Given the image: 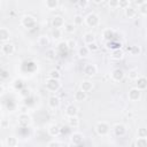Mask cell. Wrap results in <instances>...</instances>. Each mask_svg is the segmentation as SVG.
Listing matches in <instances>:
<instances>
[{"label":"cell","instance_id":"8","mask_svg":"<svg viewBox=\"0 0 147 147\" xmlns=\"http://www.w3.org/2000/svg\"><path fill=\"white\" fill-rule=\"evenodd\" d=\"M15 52V45L11 44V42H5L1 45V53L2 55H6V56H9V55H13Z\"/></svg>","mask_w":147,"mask_h":147},{"label":"cell","instance_id":"15","mask_svg":"<svg viewBox=\"0 0 147 147\" xmlns=\"http://www.w3.org/2000/svg\"><path fill=\"white\" fill-rule=\"evenodd\" d=\"M9 39H10V31L5 26L0 28V40H1V42L2 44L8 42Z\"/></svg>","mask_w":147,"mask_h":147},{"label":"cell","instance_id":"22","mask_svg":"<svg viewBox=\"0 0 147 147\" xmlns=\"http://www.w3.org/2000/svg\"><path fill=\"white\" fill-rule=\"evenodd\" d=\"M114 37H115V31L113 29H105L102 31V38L106 41H111Z\"/></svg>","mask_w":147,"mask_h":147},{"label":"cell","instance_id":"43","mask_svg":"<svg viewBox=\"0 0 147 147\" xmlns=\"http://www.w3.org/2000/svg\"><path fill=\"white\" fill-rule=\"evenodd\" d=\"M88 5H90V2H88L87 0H78V2H77V6H78L80 9H85V8H87Z\"/></svg>","mask_w":147,"mask_h":147},{"label":"cell","instance_id":"33","mask_svg":"<svg viewBox=\"0 0 147 147\" xmlns=\"http://www.w3.org/2000/svg\"><path fill=\"white\" fill-rule=\"evenodd\" d=\"M48 78H53V79H59L61 78V74L57 69H52L49 72H48Z\"/></svg>","mask_w":147,"mask_h":147},{"label":"cell","instance_id":"50","mask_svg":"<svg viewBox=\"0 0 147 147\" xmlns=\"http://www.w3.org/2000/svg\"><path fill=\"white\" fill-rule=\"evenodd\" d=\"M3 93H5V85H3V83H1L0 84V94L3 95Z\"/></svg>","mask_w":147,"mask_h":147},{"label":"cell","instance_id":"2","mask_svg":"<svg viewBox=\"0 0 147 147\" xmlns=\"http://www.w3.org/2000/svg\"><path fill=\"white\" fill-rule=\"evenodd\" d=\"M21 24H22V26H24L25 29H33V28H36V25H37V20H36V17L34 16H32V15H24L22 18H21Z\"/></svg>","mask_w":147,"mask_h":147},{"label":"cell","instance_id":"26","mask_svg":"<svg viewBox=\"0 0 147 147\" xmlns=\"http://www.w3.org/2000/svg\"><path fill=\"white\" fill-rule=\"evenodd\" d=\"M57 51L61 53V54H64V56H65V54H67V52L69 51V48H68V44H67V41H60L59 44H57Z\"/></svg>","mask_w":147,"mask_h":147},{"label":"cell","instance_id":"40","mask_svg":"<svg viewBox=\"0 0 147 147\" xmlns=\"http://www.w3.org/2000/svg\"><path fill=\"white\" fill-rule=\"evenodd\" d=\"M61 37H62L61 29H53V31H52V38L54 40H59V39H61Z\"/></svg>","mask_w":147,"mask_h":147},{"label":"cell","instance_id":"44","mask_svg":"<svg viewBox=\"0 0 147 147\" xmlns=\"http://www.w3.org/2000/svg\"><path fill=\"white\" fill-rule=\"evenodd\" d=\"M108 6L110 8H117V7H119V1L118 0H110V1H108Z\"/></svg>","mask_w":147,"mask_h":147},{"label":"cell","instance_id":"46","mask_svg":"<svg viewBox=\"0 0 147 147\" xmlns=\"http://www.w3.org/2000/svg\"><path fill=\"white\" fill-rule=\"evenodd\" d=\"M87 48L90 49V52H96V51L99 49V46H98V44H96V42H93V44L87 45Z\"/></svg>","mask_w":147,"mask_h":147},{"label":"cell","instance_id":"48","mask_svg":"<svg viewBox=\"0 0 147 147\" xmlns=\"http://www.w3.org/2000/svg\"><path fill=\"white\" fill-rule=\"evenodd\" d=\"M47 147H61L60 146V142L56 141V140H51L48 144H47Z\"/></svg>","mask_w":147,"mask_h":147},{"label":"cell","instance_id":"20","mask_svg":"<svg viewBox=\"0 0 147 147\" xmlns=\"http://www.w3.org/2000/svg\"><path fill=\"white\" fill-rule=\"evenodd\" d=\"M137 13H138L137 8L133 7V6H131V5H130L127 8L124 9V14H125V16H126L127 18H134V17L137 16Z\"/></svg>","mask_w":147,"mask_h":147},{"label":"cell","instance_id":"19","mask_svg":"<svg viewBox=\"0 0 147 147\" xmlns=\"http://www.w3.org/2000/svg\"><path fill=\"white\" fill-rule=\"evenodd\" d=\"M136 87L140 91H144L147 88V78L144 76H140L137 80H136Z\"/></svg>","mask_w":147,"mask_h":147},{"label":"cell","instance_id":"41","mask_svg":"<svg viewBox=\"0 0 147 147\" xmlns=\"http://www.w3.org/2000/svg\"><path fill=\"white\" fill-rule=\"evenodd\" d=\"M136 147H147V138H137Z\"/></svg>","mask_w":147,"mask_h":147},{"label":"cell","instance_id":"38","mask_svg":"<svg viewBox=\"0 0 147 147\" xmlns=\"http://www.w3.org/2000/svg\"><path fill=\"white\" fill-rule=\"evenodd\" d=\"M137 137L138 138H147V127L141 126L137 131Z\"/></svg>","mask_w":147,"mask_h":147},{"label":"cell","instance_id":"1","mask_svg":"<svg viewBox=\"0 0 147 147\" xmlns=\"http://www.w3.org/2000/svg\"><path fill=\"white\" fill-rule=\"evenodd\" d=\"M88 28H96L100 24V16L95 13H90L85 16V22H84Z\"/></svg>","mask_w":147,"mask_h":147},{"label":"cell","instance_id":"21","mask_svg":"<svg viewBox=\"0 0 147 147\" xmlns=\"http://www.w3.org/2000/svg\"><path fill=\"white\" fill-rule=\"evenodd\" d=\"M74 98H75L76 101H78V102H83V101H85V100L87 99V93L84 92V91H82L80 88H78V90L75 92Z\"/></svg>","mask_w":147,"mask_h":147},{"label":"cell","instance_id":"7","mask_svg":"<svg viewBox=\"0 0 147 147\" xmlns=\"http://www.w3.org/2000/svg\"><path fill=\"white\" fill-rule=\"evenodd\" d=\"M17 121H18V125H20L21 127H26V126H29L30 123H31V117H30V115H28L26 113H22V114L18 115Z\"/></svg>","mask_w":147,"mask_h":147},{"label":"cell","instance_id":"28","mask_svg":"<svg viewBox=\"0 0 147 147\" xmlns=\"http://www.w3.org/2000/svg\"><path fill=\"white\" fill-rule=\"evenodd\" d=\"M45 57H46V60H49V61L55 60V57H56V52H55V49L48 48V49L46 51V53H45Z\"/></svg>","mask_w":147,"mask_h":147},{"label":"cell","instance_id":"24","mask_svg":"<svg viewBox=\"0 0 147 147\" xmlns=\"http://www.w3.org/2000/svg\"><path fill=\"white\" fill-rule=\"evenodd\" d=\"M45 6H46V8L48 10H55V9L59 8L60 2H59V0H46L45 1Z\"/></svg>","mask_w":147,"mask_h":147},{"label":"cell","instance_id":"34","mask_svg":"<svg viewBox=\"0 0 147 147\" xmlns=\"http://www.w3.org/2000/svg\"><path fill=\"white\" fill-rule=\"evenodd\" d=\"M138 10H139V13H140L141 15L147 16V1H146V0H145V1H141L140 6L138 7Z\"/></svg>","mask_w":147,"mask_h":147},{"label":"cell","instance_id":"16","mask_svg":"<svg viewBox=\"0 0 147 147\" xmlns=\"http://www.w3.org/2000/svg\"><path fill=\"white\" fill-rule=\"evenodd\" d=\"M124 78V71L121 68H116L111 71V79L115 82H121Z\"/></svg>","mask_w":147,"mask_h":147},{"label":"cell","instance_id":"52","mask_svg":"<svg viewBox=\"0 0 147 147\" xmlns=\"http://www.w3.org/2000/svg\"><path fill=\"white\" fill-rule=\"evenodd\" d=\"M146 39H147V31H146Z\"/></svg>","mask_w":147,"mask_h":147},{"label":"cell","instance_id":"51","mask_svg":"<svg viewBox=\"0 0 147 147\" xmlns=\"http://www.w3.org/2000/svg\"><path fill=\"white\" fill-rule=\"evenodd\" d=\"M94 3H102V1H100V0H95Z\"/></svg>","mask_w":147,"mask_h":147},{"label":"cell","instance_id":"37","mask_svg":"<svg viewBox=\"0 0 147 147\" xmlns=\"http://www.w3.org/2000/svg\"><path fill=\"white\" fill-rule=\"evenodd\" d=\"M23 86H24V83H23L22 79H15V80L13 82V87H14L15 90H17V91L23 90Z\"/></svg>","mask_w":147,"mask_h":147},{"label":"cell","instance_id":"6","mask_svg":"<svg viewBox=\"0 0 147 147\" xmlns=\"http://www.w3.org/2000/svg\"><path fill=\"white\" fill-rule=\"evenodd\" d=\"M83 71H84V75H85V76H87V77H93V76L96 75L98 68H96V65L93 64V63H86V64L84 65Z\"/></svg>","mask_w":147,"mask_h":147},{"label":"cell","instance_id":"47","mask_svg":"<svg viewBox=\"0 0 147 147\" xmlns=\"http://www.w3.org/2000/svg\"><path fill=\"white\" fill-rule=\"evenodd\" d=\"M30 92H31V91H30L29 88H23V90L20 91V94H21L23 98H28V96L30 95Z\"/></svg>","mask_w":147,"mask_h":147},{"label":"cell","instance_id":"32","mask_svg":"<svg viewBox=\"0 0 147 147\" xmlns=\"http://www.w3.org/2000/svg\"><path fill=\"white\" fill-rule=\"evenodd\" d=\"M121 47H122V44L121 42H114L113 40L111 41H107V48H110L111 51L121 49Z\"/></svg>","mask_w":147,"mask_h":147},{"label":"cell","instance_id":"5","mask_svg":"<svg viewBox=\"0 0 147 147\" xmlns=\"http://www.w3.org/2000/svg\"><path fill=\"white\" fill-rule=\"evenodd\" d=\"M84 139H85L84 133H82V132H79V131L72 132V133H71V136H70V142H71L72 145H75V146L83 144Z\"/></svg>","mask_w":147,"mask_h":147},{"label":"cell","instance_id":"23","mask_svg":"<svg viewBox=\"0 0 147 147\" xmlns=\"http://www.w3.org/2000/svg\"><path fill=\"white\" fill-rule=\"evenodd\" d=\"M83 40L86 44V46L90 44H93V42H95V34L93 32H86L83 36Z\"/></svg>","mask_w":147,"mask_h":147},{"label":"cell","instance_id":"9","mask_svg":"<svg viewBox=\"0 0 147 147\" xmlns=\"http://www.w3.org/2000/svg\"><path fill=\"white\" fill-rule=\"evenodd\" d=\"M127 98H129L130 101H133V102L139 101L140 98H141V91L138 90L137 87H132V88L129 91V93H127Z\"/></svg>","mask_w":147,"mask_h":147},{"label":"cell","instance_id":"42","mask_svg":"<svg viewBox=\"0 0 147 147\" xmlns=\"http://www.w3.org/2000/svg\"><path fill=\"white\" fill-rule=\"evenodd\" d=\"M67 44H68V48H69V49H75V48L77 47V41H76V39H74V38L68 39V40H67Z\"/></svg>","mask_w":147,"mask_h":147},{"label":"cell","instance_id":"25","mask_svg":"<svg viewBox=\"0 0 147 147\" xmlns=\"http://www.w3.org/2000/svg\"><path fill=\"white\" fill-rule=\"evenodd\" d=\"M68 125L71 127V129H77L79 126V118L78 116H75V117H68Z\"/></svg>","mask_w":147,"mask_h":147},{"label":"cell","instance_id":"31","mask_svg":"<svg viewBox=\"0 0 147 147\" xmlns=\"http://www.w3.org/2000/svg\"><path fill=\"white\" fill-rule=\"evenodd\" d=\"M84 22H85V17H83L82 15L77 14V15L74 16V22H72V23L75 24V26H77V25H82Z\"/></svg>","mask_w":147,"mask_h":147},{"label":"cell","instance_id":"49","mask_svg":"<svg viewBox=\"0 0 147 147\" xmlns=\"http://www.w3.org/2000/svg\"><path fill=\"white\" fill-rule=\"evenodd\" d=\"M0 77H1L2 79H6V78H8V77H9V72H8L6 69H2V70H1V72H0Z\"/></svg>","mask_w":147,"mask_h":147},{"label":"cell","instance_id":"29","mask_svg":"<svg viewBox=\"0 0 147 147\" xmlns=\"http://www.w3.org/2000/svg\"><path fill=\"white\" fill-rule=\"evenodd\" d=\"M124 56V53L122 49H115V51H111V55L110 57L113 60H121L122 57Z\"/></svg>","mask_w":147,"mask_h":147},{"label":"cell","instance_id":"35","mask_svg":"<svg viewBox=\"0 0 147 147\" xmlns=\"http://www.w3.org/2000/svg\"><path fill=\"white\" fill-rule=\"evenodd\" d=\"M130 53H131V55H133V56H138V55L141 54V47H140L139 45H133V46L131 47V49H130Z\"/></svg>","mask_w":147,"mask_h":147},{"label":"cell","instance_id":"4","mask_svg":"<svg viewBox=\"0 0 147 147\" xmlns=\"http://www.w3.org/2000/svg\"><path fill=\"white\" fill-rule=\"evenodd\" d=\"M45 87L51 91V92H56L61 87V83L59 79H53V78H47L45 80Z\"/></svg>","mask_w":147,"mask_h":147},{"label":"cell","instance_id":"27","mask_svg":"<svg viewBox=\"0 0 147 147\" xmlns=\"http://www.w3.org/2000/svg\"><path fill=\"white\" fill-rule=\"evenodd\" d=\"M49 42H51L49 37H47L46 34L40 36V37H39V39H38V44H39V46H41V47H46V46H48V45H49Z\"/></svg>","mask_w":147,"mask_h":147},{"label":"cell","instance_id":"36","mask_svg":"<svg viewBox=\"0 0 147 147\" xmlns=\"http://www.w3.org/2000/svg\"><path fill=\"white\" fill-rule=\"evenodd\" d=\"M127 77H129V79H131V80H137L140 76H139L137 69H131V70L129 71V74H127Z\"/></svg>","mask_w":147,"mask_h":147},{"label":"cell","instance_id":"12","mask_svg":"<svg viewBox=\"0 0 147 147\" xmlns=\"http://www.w3.org/2000/svg\"><path fill=\"white\" fill-rule=\"evenodd\" d=\"M93 87H94V84H93V82L90 80V79H84V80L80 83V86H79V88H80L82 91L86 92V93L91 92V91L93 90Z\"/></svg>","mask_w":147,"mask_h":147},{"label":"cell","instance_id":"45","mask_svg":"<svg viewBox=\"0 0 147 147\" xmlns=\"http://www.w3.org/2000/svg\"><path fill=\"white\" fill-rule=\"evenodd\" d=\"M130 6V1L129 0H119V8L125 9Z\"/></svg>","mask_w":147,"mask_h":147},{"label":"cell","instance_id":"11","mask_svg":"<svg viewBox=\"0 0 147 147\" xmlns=\"http://www.w3.org/2000/svg\"><path fill=\"white\" fill-rule=\"evenodd\" d=\"M114 133H115V136H117V137H123V136H125V133H126V126L124 125V124H122V123H117V124H115L114 125Z\"/></svg>","mask_w":147,"mask_h":147},{"label":"cell","instance_id":"30","mask_svg":"<svg viewBox=\"0 0 147 147\" xmlns=\"http://www.w3.org/2000/svg\"><path fill=\"white\" fill-rule=\"evenodd\" d=\"M88 54H90V49L87 48V46H82V47H79V49H78V55H79L80 57H87Z\"/></svg>","mask_w":147,"mask_h":147},{"label":"cell","instance_id":"17","mask_svg":"<svg viewBox=\"0 0 147 147\" xmlns=\"http://www.w3.org/2000/svg\"><path fill=\"white\" fill-rule=\"evenodd\" d=\"M60 105H61V100H60V98L57 95H51L48 98V106L51 108L56 109V108L60 107Z\"/></svg>","mask_w":147,"mask_h":147},{"label":"cell","instance_id":"18","mask_svg":"<svg viewBox=\"0 0 147 147\" xmlns=\"http://www.w3.org/2000/svg\"><path fill=\"white\" fill-rule=\"evenodd\" d=\"M5 145H6V147H17L18 139L15 136H8L5 138Z\"/></svg>","mask_w":147,"mask_h":147},{"label":"cell","instance_id":"13","mask_svg":"<svg viewBox=\"0 0 147 147\" xmlns=\"http://www.w3.org/2000/svg\"><path fill=\"white\" fill-rule=\"evenodd\" d=\"M67 117H75L78 115V107L75 106V105H68L65 107V110H64Z\"/></svg>","mask_w":147,"mask_h":147},{"label":"cell","instance_id":"39","mask_svg":"<svg viewBox=\"0 0 147 147\" xmlns=\"http://www.w3.org/2000/svg\"><path fill=\"white\" fill-rule=\"evenodd\" d=\"M63 29H64V32H67V33H74L75 32V24L74 23H65V25L63 26Z\"/></svg>","mask_w":147,"mask_h":147},{"label":"cell","instance_id":"10","mask_svg":"<svg viewBox=\"0 0 147 147\" xmlns=\"http://www.w3.org/2000/svg\"><path fill=\"white\" fill-rule=\"evenodd\" d=\"M52 26L54 28V29H61V28H63L64 25H65V23H64V18L61 16V15H55L53 18H52Z\"/></svg>","mask_w":147,"mask_h":147},{"label":"cell","instance_id":"14","mask_svg":"<svg viewBox=\"0 0 147 147\" xmlns=\"http://www.w3.org/2000/svg\"><path fill=\"white\" fill-rule=\"evenodd\" d=\"M61 127L57 125V124H51L47 129V132L51 137H59L61 134Z\"/></svg>","mask_w":147,"mask_h":147},{"label":"cell","instance_id":"3","mask_svg":"<svg viewBox=\"0 0 147 147\" xmlns=\"http://www.w3.org/2000/svg\"><path fill=\"white\" fill-rule=\"evenodd\" d=\"M109 131H110V126H109V124L107 122L101 121V122H98L96 123V125H95V132L99 136L105 137V136H107L109 133Z\"/></svg>","mask_w":147,"mask_h":147}]
</instances>
